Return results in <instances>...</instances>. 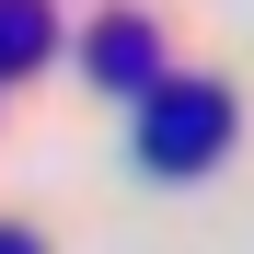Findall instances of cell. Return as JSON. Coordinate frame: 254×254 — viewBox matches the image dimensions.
I'll list each match as a JSON object with an SVG mask.
<instances>
[{
    "label": "cell",
    "mask_w": 254,
    "mask_h": 254,
    "mask_svg": "<svg viewBox=\"0 0 254 254\" xmlns=\"http://www.w3.org/2000/svg\"><path fill=\"white\" fill-rule=\"evenodd\" d=\"M0 254H35V243H23V231H0Z\"/></svg>",
    "instance_id": "3957f363"
},
{
    "label": "cell",
    "mask_w": 254,
    "mask_h": 254,
    "mask_svg": "<svg viewBox=\"0 0 254 254\" xmlns=\"http://www.w3.org/2000/svg\"><path fill=\"white\" fill-rule=\"evenodd\" d=\"M93 81H150V23H104L93 35Z\"/></svg>",
    "instance_id": "7a4b0ae2"
},
{
    "label": "cell",
    "mask_w": 254,
    "mask_h": 254,
    "mask_svg": "<svg viewBox=\"0 0 254 254\" xmlns=\"http://www.w3.org/2000/svg\"><path fill=\"white\" fill-rule=\"evenodd\" d=\"M220 139H231V93H220V81H174V93H150V127H139L150 174H185V162H220Z\"/></svg>",
    "instance_id": "6da1fadb"
}]
</instances>
